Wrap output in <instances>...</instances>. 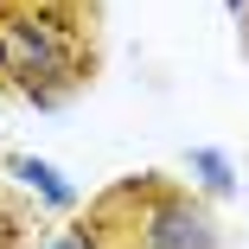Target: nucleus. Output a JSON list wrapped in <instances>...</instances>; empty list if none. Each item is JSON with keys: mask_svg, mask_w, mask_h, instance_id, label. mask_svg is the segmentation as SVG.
<instances>
[{"mask_svg": "<svg viewBox=\"0 0 249 249\" xmlns=\"http://www.w3.org/2000/svg\"><path fill=\"white\" fill-rule=\"evenodd\" d=\"M0 166H7V179H19L45 211H58V217H71V211H77V185H71L52 160H38V154H7Z\"/></svg>", "mask_w": 249, "mask_h": 249, "instance_id": "nucleus-3", "label": "nucleus"}, {"mask_svg": "<svg viewBox=\"0 0 249 249\" xmlns=\"http://www.w3.org/2000/svg\"><path fill=\"white\" fill-rule=\"evenodd\" d=\"M236 52H243V64H249V7L236 13Z\"/></svg>", "mask_w": 249, "mask_h": 249, "instance_id": "nucleus-6", "label": "nucleus"}, {"mask_svg": "<svg viewBox=\"0 0 249 249\" xmlns=\"http://www.w3.org/2000/svg\"><path fill=\"white\" fill-rule=\"evenodd\" d=\"M128 249H224V224L211 211V198H198L185 185H160L128 230Z\"/></svg>", "mask_w": 249, "mask_h": 249, "instance_id": "nucleus-2", "label": "nucleus"}, {"mask_svg": "<svg viewBox=\"0 0 249 249\" xmlns=\"http://www.w3.org/2000/svg\"><path fill=\"white\" fill-rule=\"evenodd\" d=\"M243 7H249V0H224V13H230V19H236V13H243Z\"/></svg>", "mask_w": 249, "mask_h": 249, "instance_id": "nucleus-7", "label": "nucleus"}, {"mask_svg": "<svg viewBox=\"0 0 249 249\" xmlns=\"http://www.w3.org/2000/svg\"><path fill=\"white\" fill-rule=\"evenodd\" d=\"M32 249H109V236L96 230V224H64V230H52V236H38Z\"/></svg>", "mask_w": 249, "mask_h": 249, "instance_id": "nucleus-5", "label": "nucleus"}, {"mask_svg": "<svg viewBox=\"0 0 249 249\" xmlns=\"http://www.w3.org/2000/svg\"><path fill=\"white\" fill-rule=\"evenodd\" d=\"M96 77V32L83 0H0V83L26 109H64Z\"/></svg>", "mask_w": 249, "mask_h": 249, "instance_id": "nucleus-1", "label": "nucleus"}, {"mask_svg": "<svg viewBox=\"0 0 249 249\" xmlns=\"http://www.w3.org/2000/svg\"><path fill=\"white\" fill-rule=\"evenodd\" d=\"M185 173H192V192L211 198V205H230V198L243 192V173L230 166L224 147H192V154H185Z\"/></svg>", "mask_w": 249, "mask_h": 249, "instance_id": "nucleus-4", "label": "nucleus"}]
</instances>
